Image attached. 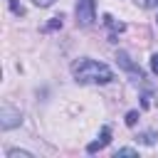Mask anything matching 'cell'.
Here are the masks:
<instances>
[{
    "mask_svg": "<svg viewBox=\"0 0 158 158\" xmlns=\"http://www.w3.org/2000/svg\"><path fill=\"white\" fill-rule=\"evenodd\" d=\"M72 74L79 84H109L114 79V72L104 62H94L89 57H81L72 64Z\"/></svg>",
    "mask_w": 158,
    "mask_h": 158,
    "instance_id": "cell-1",
    "label": "cell"
},
{
    "mask_svg": "<svg viewBox=\"0 0 158 158\" xmlns=\"http://www.w3.org/2000/svg\"><path fill=\"white\" fill-rule=\"evenodd\" d=\"M109 141H111V128H109V126H104V128H101V133H99V141H94V143H89V146H86V153H96V151L106 148V146H109Z\"/></svg>",
    "mask_w": 158,
    "mask_h": 158,
    "instance_id": "cell-6",
    "label": "cell"
},
{
    "mask_svg": "<svg viewBox=\"0 0 158 158\" xmlns=\"http://www.w3.org/2000/svg\"><path fill=\"white\" fill-rule=\"evenodd\" d=\"M7 158H32V153H30V151H17V148H12V151H7Z\"/></svg>",
    "mask_w": 158,
    "mask_h": 158,
    "instance_id": "cell-10",
    "label": "cell"
},
{
    "mask_svg": "<svg viewBox=\"0 0 158 158\" xmlns=\"http://www.w3.org/2000/svg\"><path fill=\"white\" fill-rule=\"evenodd\" d=\"M151 72H153V74L158 77V52H156V54L151 57Z\"/></svg>",
    "mask_w": 158,
    "mask_h": 158,
    "instance_id": "cell-13",
    "label": "cell"
},
{
    "mask_svg": "<svg viewBox=\"0 0 158 158\" xmlns=\"http://www.w3.org/2000/svg\"><path fill=\"white\" fill-rule=\"evenodd\" d=\"M116 62H118V67H123V69L131 74V81H143V79H146L143 69H141V67H136V64L131 62V57H128L123 49H118V52H116Z\"/></svg>",
    "mask_w": 158,
    "mask_h": 158,
    "instance_id": "cell-4",
    "label": "cell"
},
{
    "mask_svg": "<svg viewBox=\"0 0 158 158\" xmlns=\"http://www.w3.org/2000/svg\"><path fill=\"white\" fill-rule=\"evenodd\" d=\"M118 156H136V151H133V148H118V151H116V158H118Z\"/></svg>",
    "mask_w": 158,
    "mask_h": 158,
    "instance_id": "cell-14",
    "label": "cell"
},
{
    "mask_svg": "<svg viewBox=\"0 0 158 158\" xmlns=\"http://www.w3.org/2000/svg\"><path fill=\"white\" fill-rule=\"evenodd\" d=\"M138 116H141V114H138L136 109H133V111H128V114H126V126H136V121H138Z\"/></svg>",
    "mask_w": 158,
    "mask_h": 158,
    "instance_id": "cell-11",
    "label": "cell"
},
{
    "mask_svg": "<svg viewBox=\"0 0 158 158\" xmlns=\"http://www.w3.org/2000/svg\"><path fill=\"white\" fill-rule=\"evenodd\" d=\"M7 7H10V10H12L17 17H22V15H25V7H22L17 0H7Z\"/></svg>",
    "mask_w": 158,
    "mask_h": 158,
    "instance_id": "cell-9",
    "label": "cell"
},
{
    "mask_svg": "<svg viewBox=\"0 0 158 158\" xmlns=\"http://www.w3.org/2000/svg\"><path fill=\"white\" fill-rule=\"evenodd\" d=\"M96 20V5L94 0H77V25L89 27Z\"/></svg>",
    "mask_w": 158,
    "mask_h": 158,
    "instance_id": "cell-2",
    "label": "cell"
},
{
    "mask_svg": "<svg viewBox=\"0 0 158 158\" xmlns=\"http://www.w3.org/2000/svg\"><path fill=\"white\" fill-rule=\"evenodd\" d=\"M156 138H158V136H156L153 131H143V133H138V136H136V141H138V143H143V146H153V143H156Z\"/></svg>",
    "mask_w": 158,
    "mask_h": 158,
    "instance_id": "cell-8",
    "label": "cell"
},
{
    "mask_svg": "<svg viewBox=\"0 0 158 158\" xmlns=\"http://www.w3.org/2000/svg\"><path fill=\"white\" fill-rule=\"evenodd\" d=\"M32 2H35L37 7H49V5L54 2V0H32Z\"/></svg>",
    "mask_w": 158,
    "mask_h": 158,
    "instance_id": "cell-15",
    "label": "cell"
},
{
    "mask_svg": "<svg viewBox=\"0 0 158 158\" xmlns=\"http://www.w3.org/2000/svg\"><path fill=\"white\" fill-rule=\"evenodd\" d=\"M158 0H143V7H156Z\"/></svg>",
    "mask_w": 158,
    "mask_h": 158,
    "instance_id": "cell-16",
    "label": "cell"
},
{
    "mask_svg": "<svg viewBox=\"0 0 158 158\" xmlns=\"http://www.w3.org/2000/svg\"><path fill=\"white\" fill-rule=\"evenodd\" d=\"M151 99H153V94H151V91H146V94L141 96V106H143V109H148V106H151Z\"/></svg>",
    "mask_w": 158,
    "mask_h": 158,
    "instance_id": "cell-12",
    "label": "cell"
},
{
    "mask_svg": "<svg viewBox=\"0 0 158 158\" xmlns=\"http://www.w3.org/2000/svg\"><path fill=\"white\" fill-rule=\"evenodd\" d=\"M20 121H22V114L17 109H12L10 104H2V109H0V128L10 131V128L20 126Z\"/></svg>",
    "mask_w": 158,
    "mask_h": 158,
    "instance_id": "cell-3",
    "label": "cell"
},
{
    "mask_svg": "<svg viewBox=\"0 0 158 158\" xmlns=\"http://www.w3.org/2000/svg\"><path fill=\"white\" fill-rule=\"evenodd\" d=\"M62 25H64V15H57V17H52V20L42 27V32H54V30H62Z\"/></svg>",
    "mask_w": 158,
    "mask_h": 158,
    "instance_id": "cell-7",
    "label": "cell"
},
{
    "mask_svg": "<svg viewBox=\"0 0 158 158\" xmlns=\"http://www.w3.org/2000/svg\"><path fill=\"white\" fill-rule=\"evenodd\" d=\"M101 20H104V25L111 30V35H109V42H118V32H123V30H126V25H123V22H118V20H114L109 12H106Z\"/></svg>",
    "mask_w": 158,
    "mask_h": 158,
    "instance_id": "cell-5",
    "label": "cell"
}]
</instances>
